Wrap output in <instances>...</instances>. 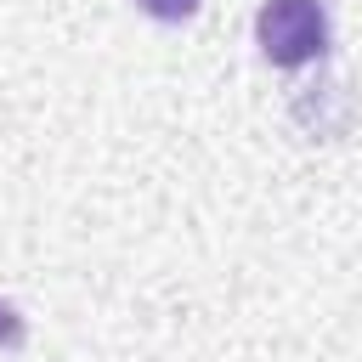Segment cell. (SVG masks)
<instances>
[{
  "label": "cell",
  "instance_id": "cell-1",
  "mask_svg": "<svg viewBox=\"0 0 362 362\" xmlns=\"http://www.w3.org/2000/svg\"><path fill=\"white\" fill-rule=\"evenodd\" d=\"M255 34L277 68H300L328 51V11L322 0H266L255 17Z\"/></svg>",
  "mask_w": 362,
  "mask_h": 362
},
{
  "label": "cell",
  "instance_id": "cell-2",
  "mask_svg": "<svg viewBox=\"0 0 362 362\" xmlns=\"http://www.w3.org/2000/svg\"><path fill=\"white\" fill-rule=\"evenodd\" d=\"M141 11H153V17H164V23H181V17H192L198 11V0H136Z\"/></svg>",
  "mask_w": 362,
  "mask_h": 362
},
{
  "label": "cell",
  "instance_id": "cell-3",
  "mask_svg": "<svg viewBox=\"0 0 362 362\" xmlns=\"http://www.w3.org/2000/svg\"><path fill=\"white\" fill-rule=\"evenodd\" d=\"M23 339H28V328H23V317H17V311H11L6 300H0V351H17Z\"/></svg>",
  "mask_w": 362,
  "mask_h": 362
}]
</instances>
